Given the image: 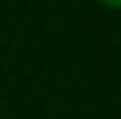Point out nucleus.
<instances>
[{
  "label": "nucleus",
  "instance_id": "1",
  "mask_svg": "<svg viewBox=\"0 0 121 119\" xmlns=\"http://www.w3.org/2000/svg\"><path fill=\"white\" fill-rule=\"evenodd\" d=\"M101 5H106V8H119L121 5V0H99Z\"/></svg>",
  "mask_w": 121,
  "mask_h": 119
}]
</instances>
